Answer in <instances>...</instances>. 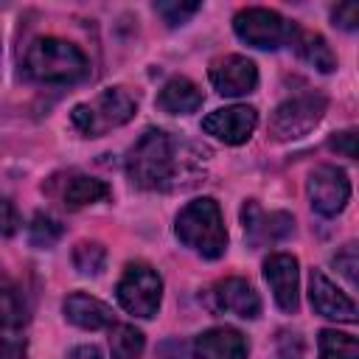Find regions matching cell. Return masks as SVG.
I'll return each instance as SVG.
<instances>
[{
  "instance_id": "6da1fadb",
  "label": "cell",
  "mask_w": 359,
  "mask_h": 359,
  "mask_svg": "<svg viewBox=\"0 0 359 359\" xmlns=\"http://www.w3.org/2000/svg\"><path fill=\"white\" fill-rule=\"evenodd\" d=\"M191 160L182 157L180 140L163 129H146L126 154V174L132 185L143 191H168L177 188L188 174Z\"/></svg>"
},
{
  "instance_id": "7a4b0ae2",
  "label": "cell",
  "mask_w": 359,
  "mask_h": 359,
  "mask_svg": "<svg viewBox=\"0 0 359 359\" xmlns=\"http://www.w3.org/2000/svg\"><path fill=\"white\" fill-rule=\"evenodd\" d=\"M22 67L34 81H45V84H73L81 81L90 70L81 48L59 36L34 39L25 50Z\"/></svg>"
},
{
  "instance_id": "3957f363",
  "label": "cell",
  "mask_w": 359,
  "mask_h": 359,
  "mask_svg": "<svg viewBox=\"0 0 359 359\" xmlns=\"http://www.w3.org/2000/svg\"><path fill=\"white\" fill-rule=\"evenodd\" d=\"M174 233H177V238L185 247H191L202 258H222L224 250H227L224 219H222L219 202L210 199V196H202V199L188 202L177 213Z\"/></svg>"
},
{
  "instance_id": "277c9868",
  "label": "cell",
  "mask_w": 359,
  "mask_h": 359,
  "mask_svg": "<svg viewBox=\"0 0 359 359\" xmlns=\"http://www.w3.org/2000/svg\"><path fill=\"white\" fill-rule=\"evenodd\" d=\"M137 112L135 98L123 87H109L98 93L93 101L76 104L70 112V123L84 135V137H101L123 123H129Z\"/></svg>"
},
{
  "instance_id": "5b68a950",
  "label": "cell",
  "mask_w": 359,
  "mask_h": 359,
  "mask_svg": "<svg viewBox=\"0 0 359 359\" xmlns=\"http://www.w3.org/2000/svg\"><path fill=\"white\" fill-rule=\"evenodd\" d=\"M233 31H236L238 39H244V42L252 45V48L275 50V48H280V45H292V39H294V34H297V25L289 22L286 17H280V14L272 11V8L250 6V8L236 11V17H233Z\"/></svg>"
},
{
  "instance_id": "8992f818",
  "label": "cell",
  "mask_w": 359,
  "mask_h": 359,
  "mask_svg": "<svg viewBox=\"0 0 359 359\" xmlns=\"http://www.w3.org/2000/svg\"><path fill=\"white\" fill-rule=\"evenodd\" d=\"M115 297L118 303L135 314V317H154L157 309H160V297H163V280L160 275L143 264V261H135V264H126L118 286H115Z\"/></svg>"
},
{
  "instance_id": "52a82bcc",
  "label": "cell",
  "mask_w": 359,
  "mask_h": 359,
  "mask_svg": "<svg viewBox=\"0 0 359 359\" xmlns=\"http://www.w3.org/2000/svg\"><path fill=\"white\" fill-rule=\"evenodd\" d=\"M328 101L317 93L309 95H294L289 101H283L272 118H269V135L275 140H297L303 135H309L325 115Z\"/></svg>"
},
{
  "instance_id": "ba28073f",
  "label": "cell",
  "mask_w": 359,
  "mask_h": 359,
  "mask_svg": "<svg viewBox=\"0 0 359 359\" xmlns=\"http://www.w3.org/2000/svg\"><path fill=\"white\" fill-rule=\"evenodd\" d=\"M311 208L320 216H337L351 199V180L337 165H317L306 182Z\"/></svg>"
},
{
  "instance_id": "9c48e42d",
  "label": "cell",
  "mask_w": 359,
  "mask_h": 359,
  "mask_svg": "<svg viewBox=\"0 0 359 359\" xmlns=\"http://www.w3.org/2000/svg\"><path fill=\"white\" fill-rule=\"evenodd\" d=\"M258 126V112L252 107H244V104H233V107H222V109H213L205 121H202V129L208 135H213L216 140L227 143V146H241L252 137Z\"/></svg>"
},
{
  "instance_id": "30bf717a",
  "label": "cell",
  "mask_w": 359,
  "mask_h": 359,
  "mask_svg": "<svg viewBox=\"0 0 359 359\" xmlns=\"http://www.w3.org/2000/svg\"><path fill=\"white\" fill-rule=\"evenodd\" d=\"M210 84L219 95H247L255 90L258 84V67L252 59L241 56V53H230V56H222L210 65Z\"/></svg>"
},
{
  "instance_id": "8fae6325",
  "label": "cell",
  "mask_w": 359,
  "mask_h": 359,
  "mask_svg": "<svg viewBox=\"0 0 359 359\" xmlns=\"http://www.w3.org/2000/svg\"><path fill=\"white\" fill-rule=\"evenodd\" d=\"M309 300L320 317L339 320V323H356V303L342 289H337V283H331L323 269H311Z\"/></svg>"
},
{
  "instance_id": "7c38bea8",
  "label": "cell",
  "mask_w": 359,
  "mask_h": 359,
  "mask_svg": "<svg viewBox=\"0 0 359 359\" xmlns=\"http://www.w3.org/2000/svg\"><path fill=\"white\" fill-rule=\"evenodd\" d=\"M210 306L216 311L236 314L241 320H255L261 314V297L244 278H224L210 289Z\"/></svg>"
},
{
  "instance_id": "4fadbf2b",
  "label": "cell",
  "mask_w": 359,
  "mask_h": 359,
  "mask_svg": "<svg viewBox=\"0 0 359 359\" xmlns=\"http://www.w3.org/2000/svg\"><path fill=\"white\" fill-rule=\"evenodd\" d=\"M264 278L272 289V297H275L278 309L292 314L297 309V280H300L297 258L289 255V252H272L264 261Z\"/></svg>"
},
{
  "instance_id": "5bb4252c",
  "label": "cell",
  "mask_w": 359,
  "mask_h": 359,
  "mask_svg": "<svg viewBox=\"0 0 359 359\" xmlns=\"http://www.w3.org/2000/svg\"><path fill=\"white\" fill-rule=\"evenodd\" d=\"M241 222H244V236L252 247H261V244H272V241H280L292 233L294 222L289 213H280V210H272V213H264L258 208L255 199L244 202L241 208Z\"/></svg>"
},
{
  "instance_id": "9a60e30c",
  "label": "cell",
  "mask_w": 359,
  "mask_h": 359,
  "mask_svg": "<svg viewBox=\"0 0 359 359\" xmlns=\"http://www.w3.org/2000/svg\"><path fill=\"white\" fill-rule=\"evenodd\" d=\"M247 351L250 348H247L244 334L227 325L208 328L194 339L196 359H247Z\"/></svg>"
},
{
  "instance_id": "2e32d148",
  "label": "cell",
  "mask_w": 359,
  "mask_h": 359,
  "mask_svg": "<svg viewBox=\"0 0 359 359\" xmlns=\"http://www.w3.org/2000/svg\"><path fill=\"white\" fill-rule=\"evenodd\" d=\"M62 311L73 325H79L84 331H98V328L112 325V309L107 303H101L98 297L84 294V292L67 294L62 303Z\"/></svg>"
},
{
  "instance_id": "e0dca14e",
  "label": "cell",
  "mask_w": 359,
  "mask_h": 359,
  "mask_svg": "<svg viewBox=\"0 0 359 359\" xmlns=\"http://www.w3.org/2000/svg\"><path fill=\"white\" fill-rule=\"evenodd\" d=\"M157 107L163 112H171V115H188V112H196L202 107V90L185 79V76H174L163 84L160 95H157Z\"/></svg>"
},
{
  "instance_id": "ac0fdd59",
  "label": "cell",
  "mask_w": 359,
  "mask_h": 359,
  "mask_svg": "<svg viewBox=\"0 0 359 359\" xmlns=\"http://www.w3.org/2000/svg\"><path fill=\"white\" fill-rule=\"evenodd\" d=\"M292 45H294L297 56H300L303 62H309L311 67H317L320 73H331V70L337 67V56H334L331 45H328L320 34H311V31H300V28H297Z\"/></svg>"
},
{
  "instance_id": "d6986e66",
  "label": "cell",
  "mask_w": 359,
  "mask_h": 359,
  "mask_svg": "<svg viewBox=\"0 0 359 359\" xmlns=\"http://www.w3.org/2000/svg\"><path fill=\"white\" fill-rule=\"evenodd\" d=\"M109 196V185L104 180H95V177H87V174H73L65 180V188H62V199L65 205L70 208H84V205H93V202H101Z\"/></svg>"
},
{
  "instance_id": "ffe728a7",
  "label": "cell",
  "mask_w": 359,
  "mask_h": 359,
  "mask_svg": "<svg viewBox=\"0 0 359 359\" xmlns=\"http://www.w3.org/2000/svg\"><path fill=\"white\" fill-rule=\"evenodd\" d=\"M28 323V303L17 283L0 278V331H17Z\"/></svg>"
},
{
  "instance_id": "44dd1931",
  "label": "cell",
  "mask_w": 359,
  "mask_h": 359,
  "mask_svg": "<svg viewBox=\"0 0 359 359\" xmlns=\"http://www.w3.org/2000/svg\"><path fill=\"white\" fill-rule=\"evenodd\" d=\"M146 348V337L143 331H137L135 325H115L112 334H109V353L112 359H137Z\"/></svg>"
},
{
  "instance_id": "7402d4cb",
  "label": "cell",
  "mask_w": 359,
  "mask_h": 359,
  "mask_svg": "<svg viewBox=\"0 0 359 359\" xmlns=\"http://www.w3.org/2000/svg\"><path fill=\"white\" fill-rule=\"evenodd\" d=\"M317 351H320V359H359V342H356V337L342 334V331H334V328L320 331Z\"/></svg>"
},
{
  "instance_id": "603a6c76",
  "label": "cell",
  "mask_w": 359,
  "mask_h": 359,
  "mask_svg": "<svg viewBox=\"0 0 359 359\" xmlns=\"http://www.w3.org/2000/svg\"><path fill=\"white\" fill-rule=\"evenodd\" d=\"M62 233H65V227L50 216V213H34V219H31V224H28V241L34 244V247H39V250H48V247H53L59 238H62Z\"/></svg>"
},
{
  "instance_id": "cb8c5ba5",
  "label": "cell",
  "mask_w": 359,
  "mask_h": 359,
  "mask_svg": "<svg viewBox=\"0 0 359 359\" xmlns=\"http://www.w3.org/2000/svg\"><path fill=\"white\" fill-rule=\"evenodd\" d=\"M73 266L81 275H98L107 266V250L98 241H79L73 247Z\"/></svg>"
},
{
  "instance_id": "d4e9b609",
  "label": "cell",
  "mask_w": 359,
  "mask_h": 359,
  "mask_svg": "<svg viewBox=\"0 0 359 359\" xmlns=\"http://www.w3.org/2000/svg\"><path fill=\"white\" fill-rule=\"evenodd\" d=\"M202 8V3H177V0H168V3H154V11L163 17V22H168L171 28L174 25H182L188 22L196 11Z\"/></svg>"
},
{
  "instance_id": "484cf974",
  "label": "cell",
  "mask_w": 359,
  "mask_h": 359,
  "mask_svg": "<svg viewBox=\"0 0 359 359\" xmlns=\"http://www.w3.org/2000/svg\"><path fill=\"white\" fill-rule=\"evenodd\" d=\"M20 230V213L11 199L0 196V236H14Z\"/></svg>"
},
{
  "instance_id": "4316f807",
  "label": "cell",
  "mask_w": 359,
  "mask_h": 359,
  "mask_svg": "<svg viewBox=\"0 0 359 359\" xmlns=\"http://www.w3.org/2000/svg\"><path fill=\"white\" fill-rule=\"evenodd\" d=\"M331 17H334V25H339L342 31H356V25H359V6L356 3H342V6H337L331 11Z\"/></svg>"
},
{
  "instance_id": "83f0119b",
  "label": "cell",
  "mask_w": 359,
  "mask_h": 359,
  "mask_svg": "<svg viewBox=\"0 0 359 359\" xmlns=\"http://www.w3.org/2000/svg\"><path fill=\"white\" fill-rule=\"evenodd\" d=\"M334 266L348 278L351 286L356 283V250H353V244H345V250L334 255Z\"/></svg>"
},
{
  "instance_id": "f1b7e54d",
  "label": "cell",
  "mask_w": 359,
  "mask_h": 359,
  "mask_svg": "<svg viewBox=\"0 0 359 359\" xmlns=\"http://www.w3.org/2000/svg\"><path fill=\"white\" fill-rule=\"evenodd\" d=\"M28 353V345L22 337H3L0 339V359H25Z\"/></svg>"
},
{
  "instance_id": "f546056e",
  "label": "cell",
  "mask_w": 359,
  "mask_h": 359,
  "mask_svg": "<svg viewBox=\"0 0 359 359\" xmlns=\"http://www.w3.org/2000/svg\"><path fill=\"white\" fill-rule=\"evenodd\" d=\"M328 146H331L334 151L345 154V157H356V132H353V129H345V132L334 135V137L328 140Z\"/></svg>"
},
{
  "instance_id": "4dcf8cb0",
  "label": "cell",
  "mask_w": 359,
  "mask_h": 359,
  "mask_svg": "<svg viewBox=\"0 0 359 359\" xmlns=\"http://www.w3.org/2000/svg\"><path fill=\"white\" fill-rule=\"evenodd\" d=\"M65 359H104L95 345H76Z\"/></svg>"
}]
</instances>
